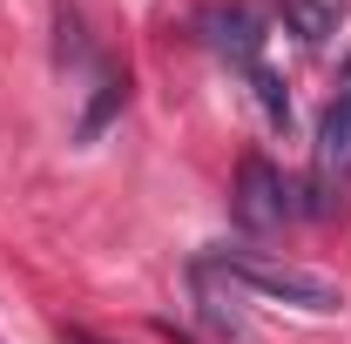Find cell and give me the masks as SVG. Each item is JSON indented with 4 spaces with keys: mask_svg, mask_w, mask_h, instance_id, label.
<instances>
[{
    "mask_svg": "<svg viewBox=\"0 0 351 344\" xmlns=\"http://www.w3.org/2000/svg\"><path fill=\"white\" fill-rule=\"evenodd\" d=\"M223 284H243L257 297H277V304H298V310H338V284L317 277V270H298V263H277V257H257V250H210L196 263Z\"/></svg>",
    "mask_w": 351,
    "mask_h": 344,
    "instance_id": "cell-1",
    "label": "cell"
},
{
    "mask_svg": "<svg viewBox=\"0 0 351 344\" xmlns=\"http://www.w3.org/2000/svg\"><path fill=\"white\" fill-rule=\"evenodd\" d=\"M345 189H351V61L338 68V95L317 122V156H311V189H304V210L311 216H338L345 210Z\"/></svg>",
    "mask_w": 351,
    "mask_h": 344,
    "instance_id": "cell-2",
    "label": "cell"
},
{
    "mask_svg": "<svg viewBox=\"0 0 351 344\" xmlns=\"http://www.w3.org/2000/svg\"><path fill=\"white\" fill-rule=\"evenodd\" d=\"M230 210H237L243 230H257V236H263V230L291 223L304 203H298V189L284 182V169H277L270 156H243V169H237V203H230Z\"/></svg>",
    "mask_w": 351,
    "mask_h": 344,
    "instance_id": "cell-3",
    "label": "cell"
},
{
    "mask_svg": "<svg viewBox=\"0 0 351 344\" xmlns=\"http://www.w3.org/2000/svg\"><path fill=\"white\" fill-rule=\"evenodd\" d=\"M196 27H203V47H210V54H223V61H237L243 75L263 61L257 14H250V7H237V0H230V7H223V0H217V7H203V14H196Z\"/></svg>",
    "mask_w": 351,
    "mask_h": 344,
    "instance_id": "cell-4",
    "label": "cell"
},
{
    "mask_svg": "<svg viewBox=\"0 0 351 344\" xmlns=\"http://www.w3.org/2000/svg\"><path fill=\"white\" fill-rule=\"evenodd\" d=\"M284 21L304 47H324L338 27H345V0H284Z\"/></svg>",
    "mask_w": 351,
    "mask_h": 344,
    "instance_id": "cell-5",
    "label": "cell"
},
{
    "mask_svg": "<svg viewBox=\"0 0 351 344\" xmlns=\"http://www.w3.org/2000/svg\"><path fill=\"white\" fill-rule=\"evenodd\" d=\"M189 277H196V317H203V324H210L217 338L243 344V338H250V324H243V310H237V304L223 297V291H210V277H203V270H189Z\"/></svg>",
    "mask_w": 351,
    "mask_h": 344,
    "instance_id": "cell-6",
    "label": "cell"
},
{
    "mask_svg": "<svg viewBox=\"0 0 351 344\" xmlns=\"http://www.w3.org/2000/svg\"><path fill=\"white\" fill-rule=\"evenodd\" d=\"M122 101H129V75H101V95H95V108L82 115V142H88V135H101V122H108Z\"/></svg>",
    "mask_w": 351,
    "mask_h": 344,
    "instance_id": "cell-7",
    "label": "cell"
},
{
    "mask_svg": "<svg viewBox=\"0 0 351 344\" xmlns=\"http://www.w3.org/2000/svg\"><path fill=\"white\" fill-rule=\"evenodd\" d=\"M250 88H257V101H263V115H270V122H291V95H284V82H277L263 61L250 68Z\"/></svg>",
    "mask_w": 351,
    "mask_h": 344,
    "instance_id": "cell-8",
    "label": "cell"
}]
</instances>
